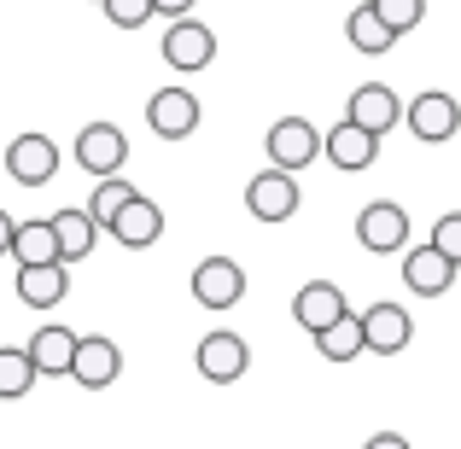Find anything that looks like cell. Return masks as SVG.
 <instances>
[{"mask_svg": "<svg viewBox=\"0 0 461 449\" xmlns=\"http://www.w3.org/2000/svg\"><path fill=\"white\" fill-rule=\"evenodd\" d=\"M263 152H269V169L298 175V169H310L321 157V129L310 117H275V129L263 135Z\"/></svg>", "mask_w": 461, "mask_h": 449, "instance_id": "1", "label": "cell"}, {"mask_svg": "<svg viewBox=\"0 0 461 449\" xmlns=\"http://www.w3.org/2000/svg\"><path fill=\"white\" fill-rule=\"evenodd\" d=\"M77 164H82V175L112 181L117 169L129 164V135H123L117 123H88V129H77Z\"/></svg>", "mask_w": 461, "mask_h": 449, "instance_id": "2", "label": "cell"}, {"mask_svg": "<svg viewBox=\"0 0 461 449\" xmlns=\"http://www.w3.org/2000/svg\"><path fill=\"white\" fill-rule=\"evenodd\" d=\"M403 123H409V135H415V140L438 147V140H450L456 129H461V105H456V94L427 88V94H415V100L403 105Z\"/></svg>", "mask_w": 461, "mask_h": 449, "instance_id": "3", "label": "cell"}, {"mask_svg": "<svg viewBox=\"0 0 461 449\" xmlns=\"http://www.w3.org/2000/svg\"><path fill=\"white\" fill-rule=\"evenodd\" d=\"M216 58V30L199 18H176L164 30V65L181 70V76H193V70H204Z\"/></svg>", "mask_w": 461, "mask_h": 449, "instance_id": "4", "label": "cell"}, {"mask_svg": "<svg viewBox=\"0 0 461 449\" xmlns=\"http://www.w3.org/2000/svg\"><path fill=\"white\" fill-rule=\"evenodd\" d=\"M357 239H362V251H409V211L403 204H392V199H374V204H362L357 211Z\"/></svg>", "mask_w": 461, "mask_h": 449, "instance_id": "5", "label": "cell"}, {"mask_svg": "<svg viewBox=\"0 0 461 449\" xmlns=\"http://www.w3.org/2000/svg\"><path fill=\"white\" fill-rule=\"evenodd\" d=\"M298 175H281V169H263V175L246 181V211L258 222H293L298 216Z\"/></svg>", "mask_w": 461, "mask_h": 449, "instance_id": "6", "label": "cell"}, {"mask_svg": "<svg viewBox=\"0 0 461 449\" xmlns=\"http://www.w3.org/2000/svg\"><path fill=\"white\" fill-rule=\"evenodd\" d=\"M193 362H199V373L211 385H234V380H246V368H251V345L240 333H204L199 350H193Z\"/></svg>", "mask_w": 461, "mask_h": 449, "instance_id": "7", "label": "cell"}, {"mask_svg": "<svg viewBox=\"0 0 461 449\" xmlns=\"http://www.w3.org/2000/svg\"><path fill=\"white\" fill-rule=\"evenodd\" d=\"M246 298V269L234 257H204L193 269V303L199 310H234Z\"/></svg>", "mask_w": 461, "mask_h": 449, "instance_id": "8", "label": "cell"}, {"mask_svg": "<svg viewBox=\"0 0 461 449\" xmlns=\"http://www.w3.org/2000/svg\"><path fill=\"white\" fill-rule=\"evenodd\" d=\"M357 327H362V350H374V356H397L415 338V315L403 303H374L368 315H357Z\"/></svg>", "mask_w": 461, "mask_h": 449, "instance_id": "9", "label": "cell"}, {"mask_svg": "<svg viewBox=\"0 0 461 449\" xmlns=\"http://www.w3.org/2000/svg\"><path fill=\"white\" fill-rule=\"evenodd\" d=\"M345 123L380 140L385 129H397V123H403V100H397V94L385 88V82H362V88L350 94V105H345Z\"/></svg>", "mask_w": 461, "mask_h": 449, "instance_id": "10", "label": "cell"}, {"mask_svg": "<svg viewBox=\"0 0 461 449\" xmlns=\"http://www.w3.org/2000/svg\"><path fill=\"white\" fill-rule=\"evenodd\" d=\"M6 175L18 181V187H47V181L59 175V147L41 135V129L18 135V140L6 147Z\"/></svg>", "mask_w": 461, "mask_h": 449, "instance_id": "11", "label": "cell"}, {"mask_svg": "<svg viewBox=\"0 0 461 449\" xmlns=\"http://www.w3.org/2000/svg\"><path fill=\"white\" fill-rule=\"evenodd\" d=\"M199 100H193L187 88H158L147 100V129L158 140H187L193 129H199Z\"/></svg>", "mask_w": 461, "mask_h": 449, "instance_id": "12", "label": "cell"}, {"mask_svg": "<svg viewBox=\"0 0 461 449\" xmlns=\"http://www.w3.org/2000/svg\"><path fill=\"white\" fill-rule=\"evenodd\" d=\"M117 373H123V350H117L112 338H100V333L77 338V356H70V380H77L82 391H105Z\"/></svg>", "mask_w": 461, "mask_h": 449, "instance_id": "13", "label": "cell"}, {"mask_svg": "<svg viewBox=\"0 0 461 449\" xmlns=\"http://www.w3.org/2000/svg\"><path fill=\"white\" fill-rule=\"evenodd\" d=\"M105 228H112V239H117V246L147 251V246H158V239H164V211H158L147 193H135V199H129V204H123V211H117Z\"/></svg>", "mask_w": 461, "mask_h": 449, "instance_id": "14", "label": "cell"}, {"mask_svg": "<svg viewBox=\"0 0 461 449\" xmlns=\"http://www.w3.org/2000/svg\"><path fill=\"white\" fill-rule=\"evenodd\" d=\"M339 315H350V303H345V292H339L333 281H310V286H298V298H293V321L304 327L310 338L321 333V327H333Z\"/></svg>", "mask_w": 461, "mask_h": 449, "instance_id": "15", "label": "cell"}, {"mask_svg": "<svg viewBox=\"0 0 461 449\" xmlns=\"http://www.w3.org/2000/svg\"><path fill=\"white\" fill-rule=\"evenodd\" d=\"M321 157H327L333 169H345V175H362V169L380 157V140L362 135V129H350V123H333V129L321 135Z\"/></svg>", "mask_w": 461, "mask_h": 449, "instance_id": "16", "label": "cell"}, {"mask_svg": "<svg viewBox=\"0 0 461 449\" xmlns=\"http://www.w3.org/2000/svg\"><path fill=\"white\" fill-rule=\"evenodd\" d=\"M77 338H82V333H70L65 321H47V327H35V338L23 345V356H30V368H35V373H70Z\"/></svg>", "mask_w": 461, "mask_h": 449, "instance_id": "17", "label": "cell"}, {"mask_svg": "<svg viewBox=\"0 0 461 449\" xmlns=\"http://www.w3.org/2000/svg\"><path fill=\"white\" fill-rule=\"evenodd\" d=\"M403 286L415 298H444L456 286V269L432 246H415V251H403Z\"/></svg>", "mask_w": 461, "mask_h": 449, "instance_id": "18", "label": "cell"}, {"mask_svg": "<svg viewBox=\"0 0 461 449\" xmlns=\"http://www.w3.org/2000/svg\"><path fill=\"white\" fill-rule=\"evenodd\" d=\"M47 228H53L59 263H82L94 246H100V228L88 222V211H53V216H47Z\"/></svg>", "mask_w": 461, "mask_h": 449, "instance_id": "19", "label": "cell"}, {"mask_svg": "<svg viewBox=\"0 0 461 449\" xmlns=\"http://www.w3.org/2000/svg\"><path fill=\"white\" fill-rule=\"evenodd\" d=\"M6 257L18 263V269H53L59 263V251H53V228L35 216V222H12V246H6ZM65 269V263H59Z\"/></svg>", "mask_w": 461, "mask_h": 449, "instance_id": "20", "label": "cell"}, {"mask_svg": "<svg viewBox=\"0 0 461 449\" xmlns=\"http://www.w3.org/2000/svg\"><path fill=\"white\" fill-rule=\"evenodd\" d=\"M18 298L30 303V310H59V303L70 298V269H18Z\"/></svg>", "mask_w": 461, "mask_h": 449, "instance_id": "21", "label": "cell"}, {"mask_svg": "<svg viewBox=\"0 0 461 449\" xmlns=\"http://www.w3.org/2000/svg\"><path fill=\"white\" fill-rule=\"evenodd\" d=\"M345 35H350V47H357V53H392V47H397V35L368 12V0H362V6H350Z\"/></svg>", "mask_w": 461, "mask_h": 449, "instance_id": "22", "label": "cell"}, {"mask_svg": "<svg viewBox=\"0 0 461 449\" xmlns=\"http://www.w3.org/2000/svg\"><path fill=\"white\" fill-rule=\"evenodd\" d=\"M315 350H321V362H357L362 356V327H357V315H339L333 327H321V333H315Z\"/></svg>", "mask_w": 461, "mask_h": 449, "instance_id": "23", "label": "cell"}, {"mask_svg": "<svg viewBox=\"0 0 461 449\" xmlns=\"http://www.w3.org/2000/svg\"><path fill=\"white\" fill-rule=\"evenodd\" d=\"M30 385H35V368L23 356V345H0V397L18 403V397H30Z\"/></svg>", "mask_w": 461, "mask_h": 449, "instance_id": "24", "label": "cell"}, {"mask_svg": "<svg viewBox=\"0 0 461 449\" xmlns=\"http://www.w3.org/2000/svg\"><path fill=\"white\" fill-rule=\"evenodd\" d=\"M129 199H135V181H123V175L100 181V187H94V204H88V222H94V228H105V222H112V216L123 211Z\"/></svg>", "mask_w": 461, "mask_h": 449, "instance_id": "25", "label": "cell"}, {"mask_svg": "<svg viewBox=\"0 0 461 449\" xmlns=\"http://www.w3.org/2000/svg\"><path fill=\"white\" fill-rule=\"evenodd\" d=\"M368 12L385 23L392 35H409L420 18H427V0H368Z\"/></svg>", "mask_w": 461, "mask_h": 449, "instance_id": "26", "label": "cell"}, {"mask_svg": "<svg viewBox=\"0 0 461 449\" xmlns=\"http://www.w3.org/2000/svg\"><path fill=\"white\" fill-rule=\"evenodd\" d=\"M432 251H438L450 269H461V211L438 216V228H432Z\"/></svg>", "mask_w": 461, "mask_h": 449, "instance_id": "27", "label": "cell"}, {"mask_svg": "<svg viewBox=\"0 0 461 449\" xmlns=\"http://www.w3.org/2000/svg\"><path fill=\"white\" fill-rule=\"evenodd\" d=\"M105 18L117 23V30H140V23L152 18V0H100Z\"/></svg>", "mask_w": 461, "mask_h": 449, "instance_id": "28", "label": "cell"}, {"mask_svg": "<svg viewBox=\"0 0 461 449\" xmlns=\"http://www.w3.org/2000/svg\"><path fill=\"white\" fill-rule=\"evenodd\" d=\"M152 18H193V0H152Z\"/></svg>", "mask_w": 461, "mask_h": 449, "instance_id": "29", "label": "cell"}, {"mask_svg": "<svg viewBox=\"0 0 461 449\" xmlns=\"http://www.w3.org/2000/svg\"><path fill=\"white\" fill-rule=\"evenodd\" d=\"M362 449H415V444H409V438H397V432H374V438L362 444Z\"/></svg>", "mask_w": 461, "mask_h": 449, "instance_id": "30", "label": "cell"}, {"mask_svg": "<svg viewBox=\"0 0 461 449\" xmlns=\"http://www.w3.org/2000/svg\"><path fill=\"white\" fill-rule=\"evenodd\" d=\"M6 246H12V216L0 211V257H6Z\"/></svg>", "mask_w": 461, "mask_h": 449, "instance_id": "31", "label": "cell"}]
</instances>
